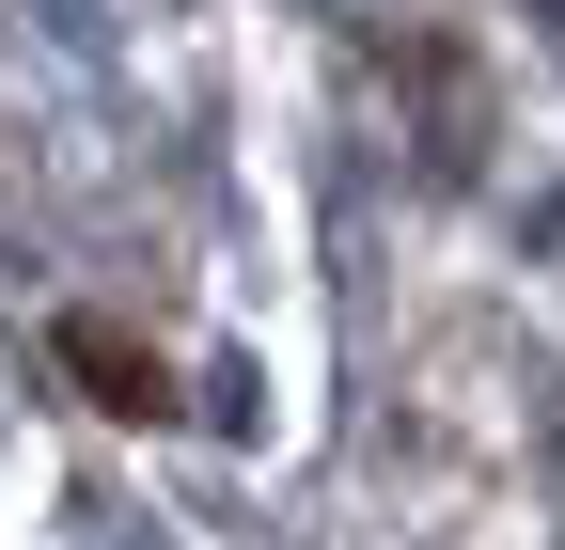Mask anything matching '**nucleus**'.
<instances>
[{
	"mask_svg": "<svg viewBox=\"0 0 565 550\" xmlns=\"http://www.w3.org/2000/svg\"><path fill=\"white\" fill-rule=\"evenodd\" d=\"M47 347H63V378H95V409H126V425H158V409H173V378H158V347H126L110 315H63Z\"/></svg>",
	"mask_w": 565,
	"mask_h": 550,
	"instance_id": "nucleus-1",
	"label": "nucleus"
}]
</instances>
